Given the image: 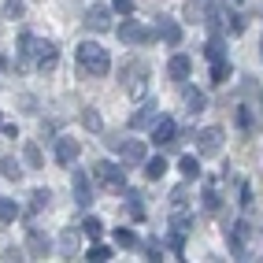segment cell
<instances>
[{
    "label": "cell",
    "instance_id": "1",
    "mask_svg": "<svg viewBox=\"0 0 263 263\" xmlns=\"http://www.w3.org/2000/svg\"><path fill=\"white\" fill-rule=\"evenodd\" d=\"M78 67L85 74H93V78H104L108 74V67H111V60H108V52H104L97 41H85V45H78Z\"/></svg>",
    "mask_w": 263,
    "mask_h": 263
},
{
    "label": "cell",
    "instance_id": "2",
    "mask_svg": "<svg viewBox=\"0 0 263 263\" xmlns=\"http://www.w3.org/2000/svg\"><path fill=\"white\" fill-rule=\"evenodd\" d=\"M19 45H23L26 56H37V63L52 71V63H56V45H52V41H41V37H30V33H23Z\"/></svg>",
    "mask_w": 263,
    "mask_h": 263
},
{
    "label": "cell",
    "instance_id": "3",
    "mask_svg": "<svg viewBox=\"0 0 263 263\" xmlns=\"http://www.w3.org/2000/svg\"><path fill=\"white\" fill-rule=\"evenodd\" d=\"M93 174H97V182L108 189V193H126V174H122V167H115V163H108V160H100Z\"/></svg>",
    "mask_w": 263,
    "mask_h": 263
},
{
    "label": "cell",
    "instance_id": "4",
    "mask_svg": "<svg viewBox=\"0 0 263 263\" xmlns=\"http://www.w3.org/2000/svg\"><path fill=\"white\" fill-rule=\"evenodd\" d=\"M122 85H126V93H134V97L145 93V63L141 60H130L122 67Z\"/></svg>",
    "mask_w": 263,
    "mask_h": 263
},
{
    "label": "cell",
    "instance_id": "5",
    "mask_svg": "<svg viewBox=\"0 0 263 263\" xmlns=\"http://www.w3.org/2000/svg\"><path fill=\"white\" fill-rule=\"evenodd\" d=\"M119 37H122V45H148L152 37H156V33L148 30V26H141V23H122L119 26Z\"/></svg>",
    "mask_w": 263,
    "mask_h": 263
},
{
    "label": "cell",
    "instance_id": "6",
    "mask_svg": "<svg viewBox=\"0 0 263 263\" xmlns=\"http://www.w3.org/2000/svg\"><path fill=\"white\" fill-rule=\"evenodd\" d=\"M197 148H200V156H219L222 152V130H215V126L200 130L197 134Z\"/></svg>",
    "mask_w": 263,
    "mask_h": 263
},
{
    "label": "cell",
    "instance_id": "7",
    "mask_svg": "<svg viewBox=\"0 0 263 263\" xmlns=\"http://www.w3.org/2000/svg\"><path fill=\"white\" fill-rule=\"evenodd\" d=\"M174 134H178L174 119H167V115H163V119H156V126H152V141L160 145V148H167V145H174V141H178Z\"/></svg>",
    "mask_w": 263,
    "mask_h": 263
},
{
    "label": "cell",
    "instance_id": "8",
    "mask_svg": "<svg viewBox=\"0 0 263 263\" xmlns=\"http://www.w3.org/2000/svg\"><path fill=\"white\" fill-rule=\"evenodd\" d=\"M85 26H89V30H108L111 26V8H104V4H93L89 11H85Z\"/></svg>",
    "mask_w": 263,
    "mask_h": 263
},
{
    "label": "cell",
    "instance_id": "9",
    "mask_svg": "<svg viewBox=\"0 0 263 263\" xmlns=\"http://www.w3.org/2000/svg\"><path fill=\"white\" fill-rule=\"evenodd\" d=\"M78 152H82V145L74 141V137H60V141H56V160H60L63 167H71V163L78 160Z\"/></svg>",
    "mask_w": 263,
    "mask_h": 263
},
{
    "label": "cell",
    "instance_id": "10",
    "mask_svg": "<svg viewBox=\"0 0 263 263\" xmlns=\"http://www.w3.org/2000/svg\"><path fill=\"white\" fill-rule=\"evenodd\" d=\"M156 33H160L167 45H178V41H182V26L174 23V19H167V15H160V19H156Z\"/></svg>",
    "mask_w": 263,
    "mask_h": 263
},
{
    "label": "cell",
    "instance_id": "11",
    "mask_svg": "<svg viewBox=\"0 0 263 263\" xmlns=\"http://www.w3.org/2000/svg\"><path fill=\"white\" fill-rule=\"evenodd\" d=\"M71 189H74V200H78V208H89V200H93V189H89V178H85L82 171H74Z\"/></svg>",
    "mask_w": 263,
    "mask_h": 263
},
{
    "label": "cell",
    "instance_id": "12",
    "mask_svg": "<svg viewBox=\"0 0 263 263\" xmlns=\"http://www.w3.org/2000/svg\"><path fill=\"white\" fill-rule=\"evenodd\" d=\"M119 152H122V163H130V167L145 163V141H122Z\"/></svg>",
    "mask_w": 263,
    "mask_h": 263
},
{
    "label": "cell",
    "instance_id": "13",
    "mask_svg": "<svg viewBox=\"0 0 263 263\" xmlns=\"http://www.w3.org/2000/svg\"><path fill=\"white\" fill-rule=\"evenodd\" d=\"M182 100H185V111H189V115H200V111H204V104H208L200 89H185Z\"/></svg>",
    "mask_w": 263,
    "mask_h": 263
},
{
    "label": "cell",
    "instance_id": "14",
    "mask_svg": "<svg viewBox=\"0 0 263 263\" xmlns=\"http://www.w3.org/2000/svg\"><path fill=\"white\" fill-rule=\"evenodd\" d=\"M245 234H249V222H237L230 230V252L234 256H245Z\"/></svg>",
    "mask_w": 263,
    "mask_h": 263
},
{
    "label": "cell",
    "instance_id": "15",
    "mask_svg": "<svg viewBox=\"0 0 263 263\" xmlns=\"http://www.w3.org/2000/svg\"><path fill=\"white\" fill-rule=\"evenodd\" d=\"M167 74H171L174 82H185V78H189V60H185V56H174V60L167 63Z\"/></svg>",
    "mask_w": 263,
    "mask_h": 263
},
{
    "label": "cell",
    "instance_id": "16",
    "mask_svg": "<svg viewBox=\"0 0 263 263\" xmlns=\"http://www.w3.org/2000/svg\"><path fill=\"white\" fill-rule=\"evenodd\" d=\"M30 256H48V237L45 234H37V230H30Z\"/></svg>",
    "mask_w": 263,
    "mask_h": 263
},
{
    "label": "cell",
    "instance_id": "17",
    "mask_svg": "<svg viewBox=\"0 0 263 263\" xmlns=\"http://www.w3.org/2000/svg\"><path fill=\"white\" fill-rule=\"evenodd\" d=\"M152 119H156V108H152V104H145V108H141V111H137V115L130 119V126H134V130H141V126H148Z\"/></svg>",
    "mask_w": 263,
    "mask_h": 263
},
{
    "label": "cell",
    "instance_id": "18",
    "mask_svg": "<svg viewBox=\"0 0 263 263\" xmlns=\"http://www.w3.org/2000/svg\"><path fill=\"white\" fill-rule=\"evenodd\" d=\"M185 208H189V193H185V189H174V193H171V212L182 215Z\"/></svg>",
    "mask_w": 263,
    "mask_h": 263
},
{
    "label": "cell",
    "instance_id": "19",
    "mask_svg": "<svg viewBox=\"0 0 263 263\" xmlns=\"http://www.w3.org/2000/svg\"><path fill=\"white\" fill-rule=\"evenodd\" d=\"M226 78H230V63H226V60H212V82L222 85Z\"/></svg>",
    "mask_w": 263,
    "mask_h": 263
},
{
    "label": "cell",
    "instance_id": "20",
    "mask_svg": "<svg viewBox=\"0 0 263 263\" xmlns=\"http://www.w3.org/2000/svg\"><path fill=\"white\" fill-rule=\"evenodd\" d=\"M30 197H33V200H30V215H33V212H41V208H48V197H52V193H48V189H33Z\"/></svg>",
    "mask_w": 263,
    "mask_h": 263
},
{
    "label": "cell",
    "instance_id": "21",
    "mask_svg": "<svg viewBox=\"0 0 263 263\" xmlns=\"http://www.w3.org/2000/svg\"><path fill=\"white\" fill-rule=\"evenodd\" d=\"M163 171H167V160H163V156H156V160L145 163V174H148V178H163Z\"/></svg>",
    "mask_w": 263,
    "mask_h": 263
},
{
    "label": "cell",
    "instance_id": "22",
    "mask_svg": "<svg viewBox=\"0 0 263 263\" xmlns=\"http://www.w3.org/2000/svg\"><path fill=\"white\" fill-rule=\"evenodd\" d=\"M178 171L185 174V178H197V174H200V160H193V156H182V163H178Z\"/></svg>",
    "mask_w": 263,
    "mask_h": 263
},
{
    "label": "cell",
    "instance_id": "23",
    "mask_svg": "<svg viewBox=\"0 0 263 263\" xmlns=\"http://www.w3.org/2000/svg\"><path fill=\"white\" fill-rule=\"evenodd\" d=\"M23 156H26V167H41V148L33 145V141H26V148H23Z\"/></svg>",
    "mask_w": 263,
    "mask_h": 263
},
{
    "label": "cell",
    "instance_id": "24",
    "mask_svg": "<svg viewBox=\"0 0 263 263\" xmlns=\"http://www.w3.org/2000/svg\"><path fill=\"white\" fill-rule=\"evenodd\" d=\"M0 167H4V174H8V178H15V182H19L23 167H19V160H15V156H4V163H0Z\"/></svg>",
    "mask_w": 263,
    "mask_h": 263
},
{
    "label": "cell",
    "instance_id": "25",
    "mask_svg": "<svg viewBox=\"0 0 263 263\" xmlns=\"http://www.w3.org/2000/svg\"><path fill=\"white\" fill-rule=\"evenodd\" d=\"M126 215H130V219H145V204L137 200V193H134L130 200H126Z\"/></svg>",
    "mask_w": 263,
    "mask_h": 263
},
{
    "label": "cell",
    "instance_id": "26",
    "mask_svg": "<svg viewBox=\"0 0 263 263\" xmlns=\"http://www.w3.org/2000/svg\"><path fill=\"white\" fill-rule=\"evenodd\" d=\"M82 230H85V237H93V241H97V237L104 234V226H100V219H93V215H89V219L82 222Z\"/></svg>",
    "mask_w": 263,
    "mask_h": 263
},
{
    "label": "cell",
    "instance_id": "27",
    "mask_svg": "<svg viewBox=\"0 0 263 263\" xmlns=\"http://www.w3.org/2000/svg\"><path fill=\"white\" fill-rule=\"evenodd\" d=\"M204 208H208L212 215L219 212V193H215V185H208V189H204Z\"/></svg>",
    "mask_w": 263,
    "mask_h": 263
},
{
    "label": "cell",
    "instance_id": "28",
    "mask_svg": "<svg viewBox=\"0 0 263 263\" xmlns=\"http://www.w3.org/2000/svg\"><path fill=\"white\" fill-rule=\"evenodd\" d=\"M115 241L122 245V249H137V245H141V241H137V234H130V230H119Z\"/></svg>",
    "mask_w": 263,
    "mask_h": 263
},
{
    "label": "cell",
    "instance_id": "29",
    "mask_svg": "<svg viewBox=\"0 0 263 263\" xmlns=\"http://www.w3.org/2000/svg\"><path fill=\"white\" fill-rule=\"evenodd\" d=\"M85 259H93V263H100V259H111V249H108V245H93Z\"/></svg>",
    "mask_w": 263,
    "mask_h": 263
},
{
    "label": "cell",
    "instance_id": "30",
    "mask_svg": "<svg viewBox=\"0 0 263 263\" xmlns=\"http://www.w3.org/2000/svg\"><path fill=\"white\" fill-rule=\"evenodd\" d=\"M23 15V4L19 0H4V19H19Z\"/></svg>",
    "mask_w": 263,
    "mask_h": 263
},
{
    "label": "cell",
    "instance_id": "31",
    "mask_svg": "<svg viewBox=\"0 0 263 263\" xmlns=\"http://www.w3.org/2000/svg\"><path fill=\"white\" fill-rule=\"evenodd\" d=\"M15 219V204L11 200H0V222H11Z\"/></svg>",
    "mask_w": 263,
    "mask_h": 263
},
{
    "label": "cell",
    "instance_id": "32",
    "mask_svg": "<svg viewBox=\"0 0 263 263\" xmlns=\"http://www.w3.org/2000/svg\"><path fill=\"white\" fill-rule=\"evenodd\" d=\"M208 56H212V60H222V41H219V37L208 41Z\"/></svg>",
    "mask_w": 263,
    "mask_h": 263
},
{
    "label": "cell",
    "instance_id": "33",
    "mask_svg": "<svg viewBox=\"0 0 263 263\" xmlns=\"http://www.w3.org/2000/svg\"><path fill=\"white\" fill-rule=\"evenodd\" d=\"M111 8H115L119 15H130V11H134V0H111Z\"/></svg>",
    "mask_w": 263,
    "mask_h": 263
},
{
    "label": "cell",
    "instance_id": "34",
    "mask_svg": "<svg viewBox=\"0 0 263 263\" xmlns=\"http://www.w3.org/2000/svg\"><path fill=\"white\" fill-rule=\"evenodd\" d=\"M74 241H78V234H74V230H67V234H63V252H67V256H71V249H74Z\"/></svg>",
    "mask_w": 263,
    "mask_h": 263
},
{
    "label": "cell",
    "instance_id": "35",
    "mask_svg": "<svg viewBox=\"0 0 263 263\" xmlns=\"http://www.w3.org/2000/svg\"><path fill=\"white\" fill-rule=\"evenodd\" d=\"M82 119H85V126H89V130H100V119H97V111H85Z\"/></svg>",
    "mask_w": 263,
    "mask_h": 263
},
{
    "label": "cell",
    "instance_id": "36",
    "mask_svg": "<svg viewBox=\"0 0 263 263\" xmlns=\"http://www.w3.org/2000/svg\"><path fill=\"white\" fill-rule=\"evenodd\" d=\"M259 56H263V45H259Z\"/></svg>",
    "mask_w": 263,
    "mask_h": 263
}]
</instances>
